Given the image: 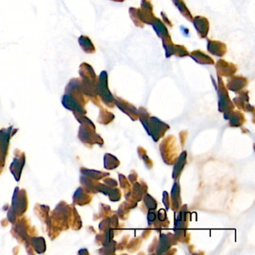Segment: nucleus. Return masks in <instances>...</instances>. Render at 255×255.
Here are the masks:
<instances>
[{"label": "nucleus", "mask_w": 255, "mask_h": 255, "mask_svg": "<svg viewBox=\"0 0 255 255\" xmlns=\"http://www.w3.org/2000/svg\"><path fill=\"white\" fill-rule=\"evenodd\" d=\"M79 43L82 49L85 51V52H93L94 51L93 49V44L91 43V41H90L88 38L86 36L82 35L79 38Z\"/></svg>", "instance_id": "nucleus-1"}]
</instances>
